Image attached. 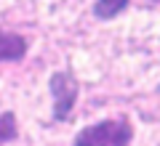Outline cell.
I'll use <instances>...</instances> for the list:
<instances>
[{
	"label": "cell",
	"mask_w": 160,
	"mask_h": 146,
	"mask_svg": "<svg viewBox=\"0 0 160 146\" xmlns=\"http://www.w3.org/2000/svg\"><path fill=\"white\" fill-rule=\"evenodd\" d=\"M16 133H19V128H16V117H13L11 112L0 114V146L8 144V141H13V138H16Z\"/></svg>",
	"instance_id": "obj_5"
},
{
	"label": "cell",
	"mask_w": 160,
	"mask_h": 146,
	"mask_svg": "<svg viewBox=\"0 0 160 146\" xmlns=\"http://www.w3.org/2000/svg\"><path fill=\"white\" fill-rule=\"evenodd\" d=\"M27 53V40L16 32L0 29V61H19Z\"/></svg>",
	"instance_id": "obj_3"
},
{
	"label": "cell",
	"mask_w": 160,
	"mask_h": 146,
	"mask_svg": "<svg viewBox=\"0 0 160 146\" xmlns=\"http://www.w3.org/2000/svg\"><path fill=\"white\" fill-rule=\"evenodd\" d=\"M126 6H128V0H96L93 13H96L99 19H112V16H118Z\"/></svg>",
	"instance_id": "obj_4"
},
{
	"label": "cell",
	"mask_w": 160,
	"mask_h": 146,
	"mask_svg": "<svg viewBox=\"0 0 160 146\" xmlns=\"http://www.w3.org/2000/svg\"><path fill=\"white\" fill-rule=\"evenodd\" d=\"M131 138L133 130L126 120H104L83 128L72 146H128Z\"/></svg>",
	"instance_id": "obj_1"
},
{
	"label": "cell",
	"mask_w": 160,
	"mask_h": 146,
	"mask_svg": "<svg viewBox=\"0 0 160 146\" xmlns=\"http://www.w3.org/2000/svg\"><path fill=\"white\" fill-rule=\"evenodd\" d=\"M51 96H53V117L56 120H67L72 114V106L78 101V80L69 72H56L51 74Z\"/></svg>",
	"instance_id": "obj_2"
}]
</instances>
